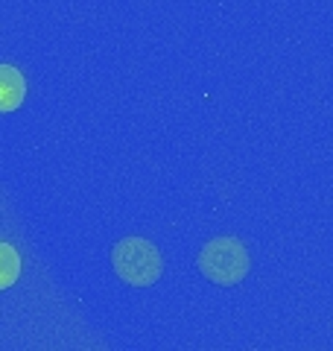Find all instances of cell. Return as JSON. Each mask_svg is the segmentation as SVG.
Masks as SVG:
<instances>
[{
    "instance_id": "1",
    "label": "cell",
    "mask_w": 333,
    "mask_h": 351,
    "mask_svg": "<svg viewBox=\"0 0 333 351\" xmlns=\"http://www.w3.org/2000/svg\"><path fill=\"white\" fill-rule=\"evenodd\" d=\"M111 263H114L117 276L126 284H132V287H149V284L161 278V269H164L158 249L143 237L120 240L114 252H111Z\"/></svg>"
},
{
    "instance_id": "2",
    "label": "cell",
    "mask_w": 333,
    "mask_h": 351,
    "mask_svg": "<svg viewBox=\"0 0 333 351\" xmlns=\"http://www.w3.org/2000/svg\"><path fill=\"white\" fill-rule=\"evenodd\" d=\"M199 269L202 276L222 287H231V284H240L249 272V255L243 249L240 240L234 237H217L202 249L199 255Z\"/></svg>"
},
{
    "instance_id": "3",
    "label": "cell",
    "mask_w": 333,
    "mask_h": 351,
    "mask_svg": "<svg viewBox=\"0 0 333 351\" xmlns=\"http://www.w3.org/2000/svg\"><path fill=\"white\" fill-rule=\"evenodd\" d=\"M27 97L24 73L12 64H0V112H15Z\"/></svg>"
},
{
    "instance_id": "4",
    "label": "cell",
    "mask_w": 333,
    "mask_h": 351,
    "mask_svg": "<svg viewBox=\"0 0 333 351\" xmlns=\"http://www.w3.org/2000/svg\"><path fill=\"white\" fill-rule=\"evenodd\" d=\"M21 278V255L15 246L0 243V290H9Z\"/></svg>"
}]
</instances>
